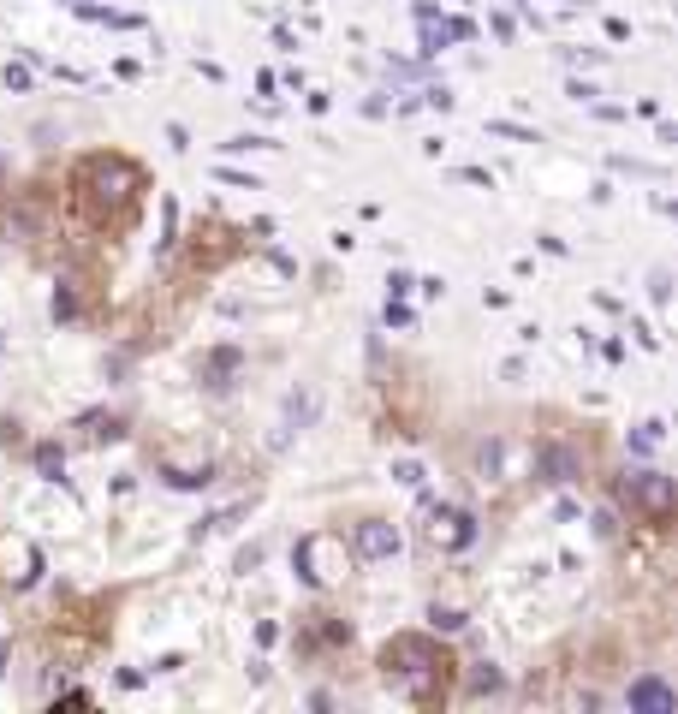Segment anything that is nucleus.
Wrapping results in <instances>:
<instances>
[{
	"mask_svg": "<svg viewBox=\"0 0 678 714\" xmlns=\"http://www.w3.org/2000/svg\"><path fill=\"white\" fill-rule=\"evenodd\" d=\"M316 405H322V399H316V387H304V399L292 393V399H286V429H304V423L316 417Z\"/></svg>",
	"mask_w": 678,
	"mask_h": 714,
	"instance_id": "nucleus-10",
	"label": "nucleus"
},
{
	"mask_svg": "<svg viewBox=\"0 0 678 714\" xmlns=\"http://www.w3.org/2000/svg\"><path fill=\"white\" fill-rule=\"evenodd\" d=\"M36 471L48 476V482H60V453L54 447H36Z\"/></svg>",
	"mask_w": 678,
	"mask_h": 714,
	"instance_id": "nucleus-15",
	"label": "nucleus"
},
{
	"mask_svg": "<svg viewBox=\"0 0 678 714\" xmlns=\"http://www.w3.org/2000/svg\"><path fill=\"white\" fill-rule=\"evenodd\" d=\"M72 286H78V280H60V292H54V316H60V322H72V316H78V298H72Z\"/></svg>",
	"mask_w": 678,
	"mask_h": 714,
	"instance_id": "nucleus-12",
	"label": "nucleus"
},
{
	"mask_svg": "<svg viewBox=\"0 0 678 714\" xmlns=\"http://www.w3.org/2000/svg\"><path fill=\"white\" fill-rule=\"evenodd\" d=\"M542 471H548V482H577V476H583L565 447H548V453H542Z\"/></svg>",
	"mask_w": 678,
	"mask_h": 714,
	"instance_id": "nucleus-9",
	"label": "nucleus"
},
{
	"mask_svg": "<svg viewBox=\"0 0 678 714\" xmlns=\"http://www.w3.org/2000/svg\"><path fill=\"white\" fill-rule=\"evenodd\" d=\"M429 542H435V548H464V542H476V518L458 512V506H435V512H429Z\"/></svg>",
	"mask_w": 678,
	"mask_h": 714,
	"instance_id": "nucleus-6",
	"label": "nucleus"
},
{
	"mask_svg": "<svg viewBox=\"0 0 678 714\" xmlns=\"http://www.w3.org/2000/svg\"><path fill=\"white\" fill-rule=\"evenodd\" d=\"M339 542H345V536H334V530L304 536V542H298V554H292V560H298V578H310V584H322V590H328V584H339V578H345V560H339V566L328 560Z\"/></svg>",
	"mask_w": 678,
	"mask_h": 714,
	"instance_id": "nucleus-4",
	"label": "nucleus"
},
{
	"mask_svg": "<svg viewBox=\"0 0 678 714\" xmlns=\"http://www.w3.org/2000/svg\"><path fill=\"white\" fill-rule=\"evenodd\" d=\"M649 292H655V304H667V292H673V274H667V268H655V280H649Z\"/></svg>",
	"mask_w": 678,
	"mask_h": 714,
	"instance_id": "nucleus-17",
	"label": "nucleus"
},
{
	"mask_svg": "<svg viewBox=\"0 0 678 714\" xmlns=\"http://www.w3.org/2000/svg\"><path fill=\"white\" fill-rule=\"evenodd\" d=\"M625 447H631V453H655V447H661V423H643Z\"/></svg>",
	"mask_w": 678,
	"mask_h": 714,
	"instance_id": "nucleus-13",
	"label": "nucleus"
},
{
	"mask_svg": "<svg viewBox=\"0 0 678 714\" xmlns=\"http://www.w3.org/2000/svg\"><path fill=\"white\" fill-rule=\"evenodd\" d=\"M447 655L429 643V637H417V631H405V637H393L387 649H381V679L399 691V697H411V703H435L441 691H447Z\"/></svg>",
	"mask_w": 678,
	"mask_h": 714,
	"instance_id": "nucleus-1",
	"label": "nucleus"
},
{
	"mask_svg": "<svg viewBox=\"0 0 678 714\" xmlns=\"http://www.w3.org/2000/svg\"><path fill=\"white\" fill-rule=\"evenodd\" d=\"M238 363H244V357L232 352V346H221V352H209V357H203V381H209V393H226V387H232Z\"/></svg>",
	"mask_w": 678,
	"mask_h": 714,
	"instance_id": "nucleus-8",
	"label": "nucleus"
},
{
	"mask_svg": "<svg viewBox=\"0 0 678 714\" xmlns=\"http://www.w3.org/2000/svg\"><path fill=\"white\" fill-rule=\"evenodd\" d=\"M429 625H435V631H464V613H458V607H435Z\"/></svg>",
	"mask_w": 678,
	"mask_h": 714,
	"instance_id": "nucleus-14",
	"label": "nucleus"
},
{
	"mask_svg": "<svg viewBox=\"0 0 678 714\" xmlns=\"http://www.w3.org/2000/svg\"><path fill=\"white\" fill-rule=\"evenodd\" d=\"M625 697H631V709H649V714H673V685H661V679H655V673H643V679H631V691H625Z\"/></svg>",
	"mask_w": 678,
	"mask_h": 714,
	"instance_id": "nucleus-7",
	"label": "nucleus"
},
{
	"mask_svg": "<svg viewBox=\"0 0 678 714\" xmlns=\"http://www.w3.org/2000/svg\"><path fill=\"white\" fill-rule=\"evenodd\" d=\"M619 494H625V500H631V512H643L649 524H667V518H673V476H661V471H631Z\"/></svg>",
	"mask_w": 678,
	"mask_h": 714,
	"instance_id": "nucleus-3",
	"label": "nucleus"
},
{
	"mask_svg": "<svg viewBox=\"0 0 678 714\" xmlns=\"http://www.w3.org/2000/svg\"><path fill=\"white\" fill-rule=\"evenodd\" d=\"M137 191H143V179H137V167L125 155H90L78 167V197H84L90 215H125V203Z\"/></svg>",
	"mask_w": 678,
	"mask_h": 714,
	"instance_id": "nucleus-2",
	"label": "nucleus"
},
{
	"mask_svg": "<svg viewBox=\"0 0 678 714\" xmlns=\"http://www.w3.org/2000/svg\"><path fill=\"white\" fill-rule=\"evenodd\" d=\"M494 691H500V673H494L488 661H482V667H470V697H494Z\"/></svg>",
	"mask_w": 678,
	"mask_h": 714,
	"instance_id": "nucleus-11",
	"label": "nucleus"
},
{
	"mask_svg": "<svg viewBox=\"0 0 678 714\" xmlns=\"http://www.w3.org/2000/svg\"><path fill=\"white\" fill-rule=\"evenodd\" d=\"M488 131H500V137H518V143H536V131H524V125H506V119H494Z\"/></svg>",
	"mask_w": 678,
	"mask_h": 714,
	"instance_id": "nucleus-16",
	"label": "nucleus"
},
{
	"mask_svg": "<svg viewBox=\"0 0 678 714\" xmlns=\"http://www.w3.org/2000/svg\"><path fill=\"white\" fill-rule=\"evenodd\" d=\"M399 548H405L399 524H387V518H357L351 524V554L357 560H393Z\"/></svg>",
	"mask_w": 678,
	"mask_h": 714,
	"instance_id": "nucleus-5",
	"label": "nucleus"
}]
</instances>
